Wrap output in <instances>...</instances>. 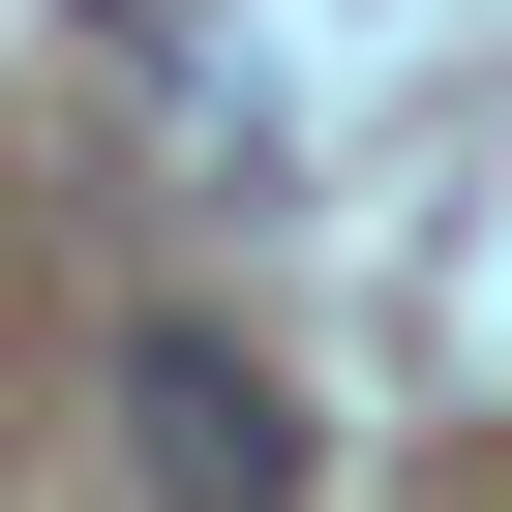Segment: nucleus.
<instances>
[{
  "label": "nucleus",
  "mask_w": 512,
  "mask_h": 512,
  "mask_svg": "<svg viewBox=\"0 0 512 512\" xmlns=\"http://www.w3.org/2000/svg\"><path fill=\"white\" fill-rule=\"evenodd\" d=\"M121 452H151V512H302V392L241 362L211 302H151V332H121Z\"/></svg>",
  "instance_id": "obj_1"
}]
</instances>
